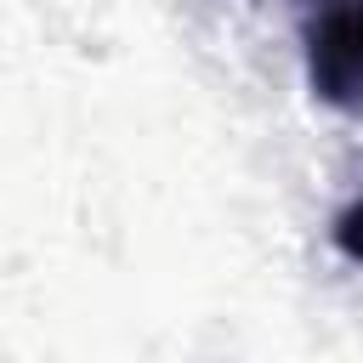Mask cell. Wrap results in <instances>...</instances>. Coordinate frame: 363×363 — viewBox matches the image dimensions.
Segmentation results:
<instances>
[{
    "label": "cell",
    "instance_id": "cell-2",
    "mask_svg": "<svg viewBox=\"0 0 363 363\" xmlns=\"http://www.w3.org/2000/svg\"><path fill=\"white\" fill-rule=\"evenodd\" d=\"M335 244H340V250H346V255L363 267V193H357V199H352V204L335 216Z\"/></svg>",
    "mask_w": 363,
    "mask_h": 363
},
{
    "label": "cell",
    "instance_id": "cell-1",
    "mask_svg": "<svg viewBox=\"0 0 363 363\" xmlns=\"http://www.w3.org/2000/svg\"><path fill=\"white\" fill-rule=\"evenodd\" d=\"M312 91L352 108L363 102V0H318L306 17Z\"/></svg>",
    "mask_w": 363,
    "mask_h": 363
}]
</instances>
